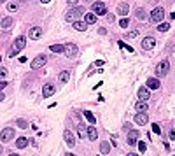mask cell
Instances as JSON below:
<instances>
[{"label":"cell","mask_w":175,"mask_h":156,"mask_svg":"<svg viewBox=\"0 0 175 156\" xmlns=\"http://www.w3.org/2000/svg\"><path fill=\"white\" fill-rule=\"evenodd\" d=\"M25 44H26V39L21 35V37H18L16 41H14V44H12V47H11V51H9V56H16L18 53L25 47Z\"/></svg>","instance_id":"1"},{"label":"cell","mask_w":175,"mask_h":156,"mask_svg":"<svg viewBox=\"0 0 175 156\" xmlns=\"http://www.w3.org/2000/svg\"><path fill=\"white\" fill-rule=\"evenodd\" d=\"M168 70H170V62L168 60H165V62H159L158 65H156V77H165L166 74H168Z\"/></svg>","instance_id":"2"},{"label":"cell","mask_w":175,"mask_h":156,"mask_svg":"<svg viewBox=\"0 0 175 156\" xmlns=\"http://www.w3.org/2000/svg\"><path fill=\"white\" fill-rule=\"evenodd\" d=\"M84 14V9L83 7H74V9H70V11H67V14H65V20L68 21H75L79 16H83Z\"/></svg>","instance_id":"3"},{"label":"cell","mask_w":175,"mask_h":156,"mask_svg":"<svg viewBox=\"0 0 175 156\" xmlns=\"http://www.w3.org/2000/svg\"><path fill=\"white\" fill-rule=\"evenodd\" d=\"M163 18H165V9L163 7H156L151 12V23H161Z\"/></svg>","instance_id":"4"},{"label":"cell","mask_w":175,"mask_h":156,"mask_svg":"<svg viewBox=\"0 0 175 156\" xmlns=\"http://www.w3.org/2000/svg\"><path fill=\"white\" fill-rule=\"evenodd\" d=\"M46 62H47V56L46 54H39V56H35L33 60H32V69L33 70H37V69H42L44 65H46Z\"/></svg>","instance_id":"5"},{"label":"cell","mask_w":175,"mask_h":156,"mask_svg":"<svg viewBox=\"0 0 175 156\" xmlns=\"http://www.w3.org/2000/svg\"><path fill=\"white\" fill-rule=\"evenodd\" d=\"M54 91H56L54 83H46L42 86V96H44V98H49L51 95H54Z\"/></svg>","instance_id":"6"},{"label":"cell","mask_w":175,"mask_h":156,"mask_svg":"<svg viewBox=\"0 0 175 156\" xmlns=\"http://www.w3.org/2000/svg\"><path fill=\"white\" fill-rule=\"evenodd\" d=\"M63 51H65V54L68 56V58H75L77 56V53H79V49H77V46L75 44H67V46H63Z\"/></svg>","instance_id":"7"},{"label":"cell","mask_w":175,"mask_h":156,"mask_svg":"<svg viewBox=\"0 0 175 156\" xmlns=\"http://www.w3.org/2000/svg\"><path fill=\"white\" fill-rule=\"evenodd\" d=\"M138 137H140V132L138 130H128V144L130 146H135L137 142H138Z\"/></svg>","instance_id":"8"},{"label":"cell","mask_w":175,"mask_h":156,"mask_svg":"<svg viewBox=\"0 0 175 156\" xmlns=\"http://www.w3.org/2000/svg\"><path fill=\"white\" fill-rule=\"evenodd\" d=\"M2 142H9L11 139H14V128H4L2 133H0Z\"/></svg>","instance_id":"9"},{"label":"cell","mask_w":175,"mask_h":156,"mask_svg":"<svg viewBox=\"0 0 175 156\" xmlns=\"http://www.w3.org/2000/svg\"><path fill=\"white\" fill-rule=\"evenodd\" d=\"M63 139H65V142H67V146L68 147L75 146V137H74V133L70 132V130H65V132H63Z\"/></svg>","instance_id":"10"},{"label":"cell","mask_w":175,"mask_h":156,"mask_svg":"<svg viewBox=\"0 0 175 156\" xmlns=\"http://www.w3.org/2000/svg\"><path fill=\"white\" fill-rule=\"evenodd\" d=\"M93 12H95V14H98V16H103V14L107 12L105 4H103V2H95V4H93Z\"/></svg>","instance_id":"11"},{"label":"cell","mask_w":175,"mask_h":156,"mask_svg":"<svg viewBox=\"0 0 175 156\" xmlns=\"http://www.w3.org/2000/svg\"><path fill=\"white\" fill-rule=\"evenodd\" d=\"M28 37L33 39V41L41 39V37H42V28H41V26H33V28H30V30H28Z\"/></svg>","instance_id":"12"},{"label":"cell","mask_w":175,"mask_h":156,"mask_svg":"<svg viewBox=\"0 0 175 156\" xmlns=\"http://www.w3.org/2000/svg\"><path fill=\"white\" fill-rule=\"evenodd\" d=\"M154 46H156V39H154V37H145L144 41H142V47H144L145 51L152 49Z\"/></svg>","instance_id":"13"},{"label":"cell","mask_w":175,"mask_h":156,"mask_svg":"<svg viewBox=\"0 0 175 156\" xmlns=\"http://www.w3.org/2000/svg\"><path fill=\"white\" fill-rule=\"evenodd\" d=\"M128 12H130V5H128L126 2H121V4L117 5V14H119V16H128Z\"/></svg>","instance_id":"14"},{"label":"cell","mask_w":175,"mask_h":156,"mask_svg":"<svg viewBox=\"0 0 175 156\" xmlns=\"http://www.w3.org/2000/svg\"><path fill=\"white\" fill-rule=\"evenodd\" d=\"M161 84H159V77H151V79H147V88L149 90H158Z\"/></svg>","instance_id":"15"},{"label":"cell","mask_w":175,"mask_h":156,"mask_svg":"<svg viewBox=\"0 0 175 156\" xmlns=\"http://www.w3.org/2000/svg\"><path fill=\"white\" fill-rule=\"evenodd\" d=\"M86 135L89 137V140H96V139H98V132H96V128L91 125V126L86 128Z\"/></svg>","instance_id":"16"},{"label":"cell","mask_w":175,"mask_h":156,"mask_svg":"<svg viewBox=\"0 0 175 156\" xmlns=\"http://www.w3.org/2000/svg\"><path fill=\"white\" fill-rule=\"evenodd\" d=\"M72 26H74V30H77V32H84L86 30V26H88V23L86 21H72Z\"/></svg>","instance_id":"17"},{"label":"cell","mask_w":175,"mask_h":156,"mask_svg":"<svg viewBox=\"0 0 175 156\" xmlns=\"http://www.w3.org/2000/svg\"><path fill=\"white\" fill-rule=\"evenodd\" d=\"M135 123L137 125H145L147 123V114L145 112H138V114L135 116Z\"/></svg>","instance_id":"18"},{"label":"cell","mask_w":175,"mask_h":156,"mask_svg":"<svg viewBox=\"0 0 175 156\" xmlns=\"http://www.w3.org/2000/svg\"><path fill=\"white\" fill-rule=\"evenodd\" d=\"M138 98H140L142 102H145V100H149V90L142 86V88L138 90Z\"/></svg>","instance_id":"19"},{"label":"cell","mask_w":175,"mask_h":156,"mask_svg":"<svg viewBox=\"0 0 175 156\" xmlns=\"http://www.w3.org/2000/svg\"><path fill=\"white\" fill-rule=\"evenodd\" d=\"M84 21H86L88 25L96 23V14H95V12H88V14H84Z\"/></svg>","instance_id":"20"},{"label":"cell","mask_w":175,"mask_h":156,"mask_svg":"<svg viewBox=\"0 0 175 156\" xmlns=\"http://www.w3.org/2000/svg\"><path fill=\"white\" fill-rule=\"evenodd\" d=\"M135 109H137V112H147V109H149V107H147V104H145V102H142V100H140V102H137Z\"/></svg>","instance_id":"21"},{"label":"cell","mask_w":175,"mask_h":156,"mask_svg":"<svg viewBox=\"0 0 175 156\" xmlns=\"http://www.w3.org/2000/svg\"><path fill=\"white\" fill-rule=\"evenodd\" d=\"M135 16H137V20H140V21H145V20H147V14H145V11L142 9V7H138V9H137Z\"/></svg>","instance_id":"22"},{"label":"cell","mask_w":175,"mask_h":156,"mask_svg":"<svg viewBox=\"0 0 175 156\" xmlns=\"http://www.w3.org/2000/svg\"><path fill=\"white\" fill-rule=\"evenodd\" d=\"M26 146H28V140H26L25 137H20V139L16 140V147H20V149H25Z\"/></svg>","instance_id":"23"},{"label":"cell","mask_w":175,"mask_h":156,"mask_svg":"<svg viewBox=\"0 0 175 156\" xmlns=\"http://www.w3.org/2000/svg\"><path fill=\"white\" fill-rule=\"evenodd\" d=\"M68 81H70V72L68 70H63L60 74V83H68Z\"/></svg>","instance_id":"24"},{"label":"cell","mask_w":175,"mask_h":156,"mask_svg":"<svg viewBox=\"0 0 175 156\" xmlns=\"http://www.w3.org/2000/svg\"><path fill=\"white\" fill-rule=\"evenodd\" d=\"M12 18H11V16H7V18H4V20H2V28H9L11 25H12Z\"/></svg>","instance_id":"25"},{"label":"cell","mask_w":175,"mask_h":156,"mask_svg":"<svg viewBox=\"0 0 175 156\" xmlns=\"http://www.w3.org/2000/svg\"><path fill=\"white\" fill-rule=\"evenodd\" d=\"M49 49H51L53 53H63V46L62 44H53Z\"/></svg>","instance_id":"26"},{"label":"cell","mask_w":175,"mask_h":156,"mask_svg":"<svg viewBox=\"0 0 175 156\" xmlns=\"http://www.w3.org/2000/svg\"><path fill=\"white\" fill-rule=\"evenodd\" d=\"M100 149H102V153H103V154H107V153L110 151V144H109V142H102Z\"/></svg>","instance_id":"27"},{"label":"cell","mask_w":175,"mask_h":156,"mask_svg":"<svg viewBox=\"0 0 175 156\" xmlns=\"http://www.w3.org/2000/svg\"><path fill=\"white\" fill-rule=\"evenodd\" d=\"M84 118H86V119H88L91 125L95 123V116H93V112H89V111H86V112H84Z\"/></svg>","instance_id":"28"},{"label":"cell","mask_w":175,"mask_h":156,"mask_svg":"<svg viewBox=\"0 0 175 156\" xmlns=\"http://www.w3.org/2000/svg\"><path fill=\"white\" fill-rule=\"evenodd\" d=\"M158 30H159V32H168V30H170V25H168V23H159Z\"/></svg>","instance_id":"29"},{"label":"cell","mask_w":175,"mask_h":156,"mask_svg":"<svg viewBox=\"0 0 175 156\" xmlns=\"http://www.w3.org/2000/svg\"><path fill=\"white\" fill-rule=\"evenodd\" d=\"M119 25H121V28H128V25H130V20H128V18L124 16L123 20L119 21Z\"/></svg>","instance_id":"30"},{"label":"cell","mask_w":175,"mask_h":156,"mask_svg":"<svg viewBox=\"0 0 175 156\" xmlns=\"http://www.w3.org/2000/svg\"><path fill=\"white\" fill-rule=\"evenodd\" d=\"M18 126H20V128H23V130H25V128H28V123H26L25 119H18Z\"/></svg>","instance_id":"31"},{"label":"cell","mask_w":175,"mask_h":156,"mask_svg":"<svg viewBox=\"0 0 175 156\" xmlns=\"http://www.w3.org/2000/svg\"><path fill=\"white\" fill-rule=\"evenodd\" d=\"M137 144H138V151H140V153H145V151H147V146H145L144 142H137Z\"/></svg>","instance_id":"32"},{"label":"cell","mask_w":175,"mask_h":156,"mask_svg":"<svg viewBox=\"0 0 175 156\" xmlns=\"http://www.w3.org/2000/svg\"><path fill=\"white\" fill-rule=\"evenodd\" d=\"M7 9H9L11 12H14V11H18V4H9V5H7Z\"/></svg>","instance_id":"33"},{"label":"cell","mask_w":175,"mask_h":156,"mask_svg":"<svg viewBox=\"0 0 175 156\" xmlns=\"http://www.w3.org/2000/svg\"><path fill=\"white\" fill-rule=\"evenodd\" d=\"M79 135L83 137V139H84V137H86V128H84V126H83V125L79 126Z\"/></svg>","instance_id":"34"},{"label":"cell","mask_w":175,"mask_h":156,"mask_svg":"<svg viewBox=\"0 0 175 156\" xmlns=\"http://www.w3.org/2000/svg\"><path fill=\"white\" fill-rule=\"evenodd\" d=\"M137 35H138V32H137V30L130 32V33H126V37H128V39H133V37H137Z\"/></svg>","instance_id":"35"},{"label":"cell","mask_w":175,"mask_h":156,"mask_svg":"<svg viewBox=\"0 0 175 156\" xmlns=\"http://www.w3.org/2000/svg\"><path fill=\"white\" fill-rule=\"evenodd\" d=\"M152 132H154V133H161V128H159V125H152Z\"/></svg>","instance_id":"36"},{"label":"cell","mask_w":175,"mask_h":156,"mask_svg":"<svg viewBox=\"0 0 175 156\" xmlns=\"http://www.w3.org/2000/svg\"><path fill=\"white\" fill-rule=\"evenodd\" d=\"M5 75H7V70H5V69H2V67H0V79H4V77H5Z\"/></svg>","instance_id":"37"},{"label":"cell","mask_w":175,"mask_h":156,"mask_svg":"<svg viewBox=\"0 0 175 156\" xmlns=\"http://www.w3.org/2000/svg\"><path fill=\"white\" fill-rule=\"evenodd\" d=\"M107 20L110 21V23H114V21H116V16H112V14H107Z\"/></svg>","instance_id":"38"},{"label":"cell","mask_w":175,"mask_h":156,"mask_svg":"<svg viewBox=\"0 0 175 156\" xmlns=\"http://www.w3.org/2000/svg\"><path fill=\"white\" fill-rule=\"evenodd\" d=\"M5 86H7V83H5V81H0V91H2Z\"/></svg>","instance_id":"39"},{"label":"cell","mask_w":175,"mask_h":156,"mask_svg":"<svg viewBox=\"0 0 175 156\" xmlns=\"http://www.w3.org/2000/svg\"><path fill=\"white\" fill-rule=\"evenodd\" d=\"M124 130H126V132H128V130H130V128H131V125H130V123H124V126H123Z\"/></svg>","instance_id":"40"},{"label":"cell","mask_w":175,"mask_h":156,"mask_svg":"<svg viewBox=\"0 0 175 156\" xmlns=\"http://www.w3.org/2000/svg\"><path fill=\"white\" fill-rule=\"evenodd\" d=\"M168 137H170L172 140H175V132H170V133H168Z\"/></svg>","instance_id":"41"},{"label":"cell","mask_w":175,"mask_h":156,"mask_svg":"<svg viewBox=\"0 0 175 156\" xmlns=\"http://www.w3.org/2000/svg\"><path fill=\"white\" fill-rule=\"evenodd\" d=\"M2 100H5V96H4V93H2V91H0V102H2Z\"/></svg>","instance_id":"42"},{"label":"cell","mask_w":175,"mask_h":156,"mask_svg":"<svg viewBox=\"0 0 175 156\" xmlns=\"http://www.w3.org/2000/svg\"><path fill=\"white\" fill-rule=\"evenodd\" d=\"M67 2H68V4H75V2H77V0H67Z\"/></svg>","instance_id":"43"},{"label":"cell","mask_w":175,"mask_h":156,"mask_svg":"<svg viewBox=\"0 0 175 156\" xmlns=\"http://www.w3.org/2000/svg\"><path fill=\"white\" fill-rule=\"evenodd\" d=\"M42 4H47V2H51V0H41Z\"/></svg>","instance_id":"44"},{"label":"cell","mask_w":175,"mask_h":156,"mask_svg":"<svg viewBox=\"0 0 175 156\" xmlns=\"http://www.w3.org/2000/svg\"><path fill=\"white\" fill-rule=\"evenodd\" d=\"M170 18H172V20H175V12H173V14H172V16H170Z\"/></svg>","instance_id":"45"},{"label":"cell","mask_w":175,"mask_h":156,"mask_svg":"<svg viewBox=\"0 0 175 156\" xmlns=\"http://www.w3.org/2000/svg\"><path fill=\"white\" fill-rule=\"evenodd\" d=\"M2 151H4V149H2V146H0V154H2Z\"/></svg>","instance_id":"46"},{"label":"cell","mask_w":175,"mask_h":156,"mask_svg":"<svg viewBox=\"0 0 175 156\" xmlns=\"http://www.w3.org/2000/svg\"><path fill=\"white\" fill-rule=\"evenodd\" d=\"M0 2H5V0H0Z\"/></svg>","instance_id":"47"},{"label":"cell","mask_w":175,"mask_h":156,"mask_svg":"<svg viewBox=\"0 0 175 156\" xmlns=\"http://www.w3.org/2000/svg\"><path fill=\"white\" fill-rule=\"evenodd\" d=\"M0 60H2V56H0Z\"/></svg>","instance_id":"48"}]
</instances>
